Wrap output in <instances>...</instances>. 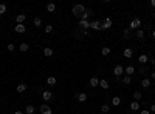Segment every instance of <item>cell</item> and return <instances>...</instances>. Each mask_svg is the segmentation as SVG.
Returning <instances> with one entry per match:
<instances>
[{"label": "cell", "instance_id": "6da1fadb", "mask_svg": "<svg viewBox=\"0 0 155 114\" xmlns=\"http://www.w3.org/2000/svg\"><path fill=\"white\" fill-rule=\"evenodd\" d=\"M71 12H73V15H76V17L79 15V17H81V15L85 12V6L81 5V3H78V5H75V6L71 8Z\"/></svg>", "mask_w": 155, "mask_h": 114}, {"label": "cell", "instance_id": "7a4b0ae2", "mask_svg": "<svg viewBox=\"0 0 155 114\" xmlns=\"http://www.w3.org/2000/svg\"><path fill=\"white\" fill-rule=\"evenodd\" d=\"M141 26V20L140 19H134L132 22H130V25H129V29L132 31V29H138Z\"/></svg>", "mask_w": 155, "mask_h": 114}, {"label": "cell", "instance_id": "3957f363", "mask_svg": "<svg viewBox=\"0 0 155 114\" xmlns=\"http://www.w3.org/2000/svg\"><path fill=\"white\" fill-rule=\"evenodd\" d=\"M123 73H124V66H123V65H116V66L113 68V74H115V76L120 77V76H123Z\"/></svg>", "mask_w": 155, "mask_h": 114}, {"label": "cell", "instance_id": "277c9868", "mask_svg": "<svg viewBox=\"0 0 155 114\" xmlns=\"http://www.w3.org/2000/svg\"><path fill=\"white\" fill-rule=\"evenodd\" d=\"M78 25H79V28H81V29H85V31L90 28V22H88V20H79V22H78Z\"/></svg>", "mask_w": 155, "mask_h": 114}, {"label": "cell", "instance_id": "5b68a950", "mask_svg": "<svg viewBox=\"0 0 155 114\" xmlns=\"http://www.w3.org/2000/svg\"><path fill=\"white\" fill-rule=\"evenodd\" d=\"M42 99H43L45 102H50V100L53 99V93H51V91H43V93H42Z\"/></svg>", "mask_w": 155, "mask_h": 114}, {"label": "cell", "instance_id": "8992f818", "mask_svg": "<svg viewBox=\"0 0 155 114\" xmlns=\"http://www.w3.org/2000/svg\"><path fill=\"white\" fill-rule=\"evenodd\" d=\"M25 19H26L25 14H19V15H16V25H23Z\"/></svg>", "mask_w": 155, "mask_h": 114}, {"label": "cell", "instance_id": "52a82bcc", "mask_svg": "<svg viewBox=\"0 0 155 114\" xmlns=\"http://www.w3.org/2000/svg\"><path fill=\"white\" fill-rule=\"evenodd\" d=\"M101 22H98V20H95V22H90V28L92 29H96V31H101Z\"/></svg>", "mask_w": 155, "mask_h": 114}, {"label": "cell", "instance_id": "ba28073f", "mask_svg": "<svg viewBox=\"0 0 155 114\" xmlns=\"http://www.w3.org/2000/svg\"><path fill=\"white\" fill-rule=\"evenodd\" d=\"M14 31H16L17 34H23V32L26 31V26H25V25H16V26H14Z\"/></svg>", "mask_w": 155, "mask_h": 114}, {"label": "cell", "instance_id": "9c48e42d", "mask_svg": "<svg viewBox=\"0 0 155 114\" xmlns=\"http://www.w3.org/2000/svg\"><path fill=\"white\" fill-rule=\"evenodd\" d=\"M76 99H78V102H81V103H84V102H87V94L85 93H79V94H76Z\"/></svg>", "mask_w": 155, "mask_h": 114}, {"label": "cell", "instance_id": "30bf717a", "mask_svg": "<svg viewBox=\"0 0 155 114\" xmlns=\"http://www.w3.org/2000/svg\"><path fill=\"white\" fill-rule=\"evenodd\" d=\"M40 113L42 114H53V110H51L48 105H42V107H40Z\"/></svg>", "mask_w": 155, "mask_h": 114}, {"label": "cell", "instance_id": "8fae6325", "mask_svg": "<svg viewBox=\"0 0 155 114\" xmlns=\"http://www.w3.org/2000/svg\"><path fill=\"white\" fill-rule=\"evenodd\" d=\"M110 26H112V19H106L104 23L101 25V29H109Z\"/></svg>", "mask_w": 155, "mask_h": 114}, {"label": "cell", "instance_id": "7c38bea8", "mask_svg": "<svg viewBox=\"0 0 155 114\" xmlns=\"http://www.w3.org/2000/svg\"><path fill=\"white\" fill-rule=\"evenodd\" d=\"M123 56H124V57H126V59H130V57H132V56H134V51H132V49H130V48H126V49H124V51H123Z\"/></svg>", "mask_w": 155, "mask_h": 114}, {"label": "cell", "instance_id": "4fadbf2b", "mask_svg": "<svg viewBox=\"0 0 155 114\" xmlns=\"http://www.w3.org/2000/svg\"><path fill=\"white\" fill-rule=\"evenodd\" d=\"M90 86H93V88L99 86V79H98V77H92V79H90Z\"/></svg>", "mask_w": 155, "mask_h": 114}, {"label": "cell", "instance_id": "5bb4252c", "mask_svg": "<svg viewBox=\"0 0 155 114\" xmlns=\"http://www.w3.org/2000/svg\"><path fill=\"white\" fill-rule=\"evenodd\" d=\"M16 91H17V93H25V91H26V85H25V83H19V85L16 86Z\"/></svg>", "mask_w": 155, "mask_h": 114}, {"label": "cell", "instance_id": "9a60e30c", "mask_svg": "<svg viewBox=\"0 0 155 114\" xmlns=\"http://www.w3.org/2000/svg\"><path fill=\"white\" fill-rule=\"evenodd\" d=\"M130 110H132V111H140V102L134 100V102L130 103Z\"/></svg>", "mask_w": 155, "mask_h": 114}, {"label": "cell", "instance_id": "2e32d148", "mask_svg": "<svg viewBox=\"0 0 155 114\" xmlns=\"http://www.w3.org/2000/svg\"><path fill=\"white\" fill-rule=\"evenodd\" d=\"M138 62H140V63H143V65H144V63H147V62H149V57H147V56H146V54H141V56H140V57H138Z\"/></svg>", "mask_w": 155, "mask_h": 114}, {"label": "cell", "instance_id": "e0dca14e", "mask_svg": "<svg viewBox=\"0 0 155 114\" xmlns=\"http://www.w3.org/2000/svg\"><path fill=\"white\" fill-rule=\"evenodd\" d=\"M124 73H126L127 76H130V74H134V73H135V68H134L132 65H129V66H126V68H124Z\"/></svg>", "mask_w": 155, "mask_h": 114}, {"label": "cell", "instance_id": "ac0fdd59", "mask_svg": "<svg viewBox=\"0 0 155 114\" xmlns=\"http://www.w3.org/2000/svg\"><path fill=\"white\" fill-rule=\"evenodd\" d=\"M47 83H48V85H51V86H53V85H56V83H57V79H56V77H54V76H50V77H48V79H47Z\"/></svg>", "mask_w": 155, "mask_h": 114}, {"label": "cell", "instance_id": "d6986e66", "mask_svg": "<svg viewBox=\"0 0 155 114\" xmlns=\"http://www.w3.org/2000/svg\"><path fill=\"white\" fill-rule=\"evenodd\" d=\"M99 86H101L102 90H109V82H107L106 79H101V80H99Z\"/></svg>", "mask_w": 155, "mask_h": 114}, {"label": "cell", "instance_id": "ffe728a7", "mask_svg": "<svg viewBox=\"0 0 155 114\" xmlns=\"http://www.w3.org/2000/svg\"><path fill=\"white\" fill-rule=\"evenodd\" d=\"M112 105H113V107H120V105H121V99L116 97V96L112 97Z\"/></svg>", "mask_w": 155, "mask_h": 114}, {"label": "cell", "instance_id": "44dd1931", "mask_svg": "<svg viewBox=\"0 0 155 114\" xmlns=\"http://www.w3.org/2000/svg\"><path fill=\"white\" fill-rule=\"evenodd\" d=\"M34 111H36V108H34L33 105H28V107L25 108V114H34Z\"/></svg>", "mask_w": 155, "mask_h": 114}, {"label": "cell", "instance_id": "7402d4cb", "mask_svg": "<svg viewBox=\"0 0 155 114\" xmlns=\"http://www.w3.org/2000/svg\"><path fill=\"white\" fill-rule=\"evenodd\" d=\"M47 11H48V12H54V11H56V5H54V3H48V5H47Z\"/></svg>", "mask_w": 155, "mask_h": 114}, {"label": "cell", "instance_id": "603a6c76", "mask_svg": "<svg viewBox=\"0 0 155 114\" xmlns=\"http://www.w3.org/2000/svg\"><path fill=\"white\" fill-rule=\"evenodd\" d=\"M19 49H20L22 52H26V51L29 49V46H28V43H20V46H19Z\"/></svg>", "mask_w": 155, "mask_h": 114}, {"label": "cell", "instance_id": "cb8c5ba5", "mask_svg": "<svg viewBox=\"0 0 155 114\" xmlns=\"http://www.w3.org/2000/svg\"><path fill=\"white\" fill-rule=\"evenodd\" d=\"M110 52H112V49H110L109 46H104V48L101 49V54H102V56H109Z\"/></svg>", "mask_w": 155, "mask_h": 114}, {"label": "cell", "instance_id": "d4e9b609", "mask_svg": "<svg viewBox=\"0 0 155 114\" xmlns=\"http://www.w3.org/2000/svg\"><path fill=\"white\" fill-rule=\"evenodd\" d=\"M141 86H143V88H149V86H151V79H143Z\"/></svg>", "mask_w": 155, "mask_h": 114}, {"label": "cell", "instance_id": "484cf974", "mask_svg": "<svg viewBox=\"0 0 155 114\" xmlns=\"http://www.w3.org/2000/svg\"><path fill=\"white\" fill-rule=\"evenodd\" d=\"M33 23H34V26H37V28H39V26L42 25V19H40V17H34Z\"/></svg>", "mask_w": 155, "mask_h": 114}, {"label": "cell", "instance_id": "4316f807", "mask_svg": "<svg viewBox=\"0 0 155 114\" xmlns=\"http://www.w3.org/2000/svg\"><path fill=\"white\" fill-rule=\"evenodd\" d=\"M43 54H45L47 57H51V56H53V49H51V48H43Z\"/></svg>", "mask_w": 155, "mask_h": 114}, {"label": "cell", "instance_id": "83f0119b", "mask_svg": "<svg viewBox=\"0 0 155 114\" xmlns=\"http://www.w3.org/2000/svg\"><path fill=\"white\" fill-rule=\"evenodd\" d=\"M90 14H92V12H90V11H88V9H85V12H84V14H82V15H81V19H79V20H87V19H88V15H90Z\"/></svg>", "mask_w": 155, "mask_h": 114}, {"label": "cell", "instance_id": "f1b7e54d", "mask_svg": "<svg viewBox=\"0 0 155 114\" xmlns=\"http://www.w3.org/2000/svg\"><path fill=\"white\" fill-rule=\"evenodd\" d=\"M141 97H143V96H141V93H140V91H135V93H134V99H135L137 102H140V99H141Z\"/></svg>", "mask_w": 155, "mask_h": 114}, {"label": "cell", "instance_id": "f546056e", "mask_svg": "<svg viewBox=\"0 0 155 114\" xmlns=\"http://www.w3.org/2000/svg\"><path fill=\"white\" fill-rule=\"evenodd\" d=\"M123 82H124L126 85H129V83L132 82V79H130V76H124V77H123Z\"/></svg>", "mask_w": 155, "mask_h": 114}, {"label": "cell", "instance_id": "4dcf8cb0", "mask_svg": "<svg viewBox=\"0 0 155 114\" xmlns=\"http://www.w3.org/2000/svg\"><path fill=\"white\" fill-rule=\"evenodd\" d=\"M45 32H47V34L53 32V25H47V26H45Z\"/></svg>", "mask_w": 155, "mask_h": 114}, {"label": "cell", "instance_id": "1f68e13d", "mask_svg": "<svg viewBox=\"0 0 155 114\" xmlns=\"http://www.w3.org/2000/svg\"><path fill=\"white\" fill-rule=\"evenodd\" d=\"M5 12H6V5L0 3V14H5Z\"/></svg>", "mask_w": 155, "mask_h": 114}, {"label": "cell", "instance_id": "d6a6232c", "mask_svg": "<svg viewBox=\"0 0 155 114\" xmlns=\"http://www.w3.org/2000/svg\"><path fill=\"white\" fill-rule=\"evenodd\" d=\"M137 37H138V39H143V37H144V31H143V29H138Z\"/></svg>", "mask_w": 155, "mask_h": 114}, {"label": "cell", "instance_id": "836d02e7", "mask_svg": "<svg viewBox=\"0 0 155 114\" xmlns=\"http://www.w3.org/2000/svg\"><path fill=\"white\" fill-rule=\"evenodd\" d=\"M109 110H110L109 105H102V107H101V111H102V113H109Z\"/></svg>", "mask_w": 155, "mask_h": 114}, {"label": "cell", "instance_id": "e575fe53", "mask_svg": "<svg viewBox=\"0 0 155 114\" xmlns=\"http://www.w3.org/2000/svg\"><path fill=\"white\" fill-rule=\"evenodd\" d=\"M8 51H11V52H12V51H16V46H14L12 43H9V45H8Z\"/></svg>", "mask_w": 155, "mask_h": 114}, {"label": "cell", "instance_id": "d590c367", "mask_svg": "<svg viewBox=\"0 0 155 114\" xmlns=\"http://www.w3.org/2000/svg\"><path fill=\"white\" fill-rule=\"evenodd\" d=\"M124 34H126V36H130V29H129V28H126V29H124Z\"/></svg>", "mask_w": 155, "mask_h": 114}, {"label": "cell", "instance_id": "8d00e7d4", "mask_svg": "<svg viewBox=\"0 0 155 114\" xmlns=\"http://www.w3.org/2000/svg\"><path fill=\"white\" fill-rule=\"evenodd\" d=\"M144 73H146V68H144V66H141V68H140V74H144Z\"/></svg>", "mask_w": 155, "mask_h": 114}, {"label": "cell", "instance_id": "74e56055", "mask_svg": "<svg viewBox=\"0 0 155 114\" xmlns=\"http://www.w3.org/2000/svg\"><path fill=\"white\" fill-rule=\"evenodd\" d=\"M140 114H151V111H147V110H143V111H140Z\"/></svg>", "mask_w": 155, "mask_h": 114}, {"label": "cell", "instance_id": "f35d334b", "mask_svg": "<svg viewBox=\"0 0 155 114\" xmlns=\"http://www.w3.org/2000/svg\"><path fill=\"white\" fill-rule=\"evenodd\" d=\"M149 5H151L152 8H155V0H151V2H149Z\"/></svg>", "mask_w": 155, "mask_h": 114}, {"label": "cell", "instance_id": "ab89813d", "mask_svg": "<svg viewBox=\"0 0 155 114\" xmlns=\"http://www.w3.org/2000/svg\"><path fill=\"white\" fill-rule=\"evenodd\" d=\"M151 111H152V113H155V103H152V105H151Z\"/></svg>", "mask_w": 155, "mask_h": 114}, {"label": "cell", "instance_id": "60d3db41", "mask_svg": "<svg viewBox=\"0 0 155 114\" xmlns=\"http://www.w3.org/2000/svg\"><path fill=\"white\" fill-rule=\"evenodd\" d=\"M149 62H151L152 65H155V57H154V59H149Z\"/></svg>", "mask_w": 155, "mask_h": 114}, {"label": "cell", "instance_id": "b9f144b4", "mask_svg": "<svg viewBox=\"0 0 155 114\" xmlns=\"http://www.w3.org/2000/svg\"><path fill=\"white\" fill-rule=\"evenodd\" d=\"M14 114H25V113H23V111H16Z\"/></svg>", "mask_w": 155, "mask_h": 114}, {"label": "cell", "instance_id": "7bdbcfd3", "mask_svg": "<svg viewBox=\"0 0 155 114\" xmlns=\"http://www.w3.org/2000/svg\"><path fill=\"white\" fill-rule=\"evenodd\" d=\"M152 79H154V80H155V71H154V73H152Z\"/></svg>", "mask_w": 155, "mask_h": 114}, {"label": "cell", "instance_id": "ee69618b", "mask_svg": "<svg viewBox=\"0 0 155 114\" xmlns=\"http://www.w3.org/2000/svg\"><path fill=\"white\" fill-rule=\"evenodd\" d=\"M152 37H155V29L152 31Z\"/></svg>", "mask_w": 155, "mask_h": 114}, {"label": "cell", "instance_id": "f6af8a7d", "mask_svg": "<svg viewBox=\"0 0 155 114\" xmlns=\"http://www.w3.org/2000/svg\"><path fill=\"white\" fill-rule=\"evenodd\" d=\"M152 17H155V11H154V12H152Z\"/></svg>", "mask_w": 155, "mask_h": 114}]
</instances>
